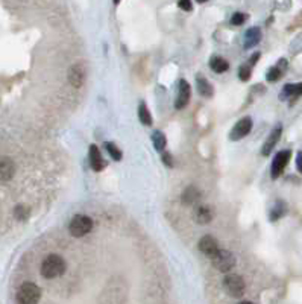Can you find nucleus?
I'll return each mask as SVG.
<instances>
[{
	"label": "nucleus",
	"mask_w": 302,
	"mask_h": 304,
	"mask_svg": "<svg viewBox=\"0 0 302 304\" xmlns=\"http://www.w3.org/2000/svg\"><path fill=\"white\" fill-rule=\"evenodd\" d=\"M290 157H292V151L290 149H285V151H280L278 154L275 155L273 161H272V168H270V176L272 180H276L280 178L283 175L285 166L290 161Z\"/></svg>",
	"instance_id": "7"
},
{
	"label": "nucleus",
	"mask_w": 302,
	"mask_h": 304,
	"mask_svg": "<svg viewBox=\"0 0 302 304\" xmlns=\"http://www.w3.org/2000/svg\"><path fill=\"white\" fill-rule=\"evenodd\" d=\"M246 20H248L246 14H243V12H235V14L231 17V24H234V26H242Z\"/></svg>",
	"instance_id": "28"
},
{
	"label": "nucleus",
	"mask_w": 302,
	"mask_h": 304,
	"mask_svg": "<svg viewBox=\"0 0 302 304\" xmlns=\"http://www.w3.org/2000/svg\"><path fill=\"white\" fill-rule=\"evenodd\" d=\"M211 260H213V265H214V268L220 272H225V274L230 272L235 266V257L228 249H219L216 252V256Z\"/></svg>",
	"instance_id": "6"
},
{
	"label": "nucleus",
	"mask_w": 302,
	"mask_h": 304,
	"mask_svg": "<svg viewBox=\"0 0 302 304\" xmlns=\"http://www.w3.org/2000/svg\"><path fill=\"white\" fill-rule=\"evenodd\" d=\"M66 260L58 254H49L43 263H41V275L47 280H52V278L61 277L66 272Z\"/></svg>",
	"instance_id": "2"
},
{
	"label": "nucleus",
	"mask_w": 302,
	"mask_h": 304,
	"mask_svg": "<svg viewBox=\"0 0 302 304\" xmlns=\"http://www.w3.org/2000/svg\"><path fill=\"white\" fill-rule=\"evenodd\" d=\"M196 87H197V92L199 95L202 97H213V95H214V88H213V85L204 78L202 75H197L196 78Z\"/></svg>",
	"instance_id": "18"
},
{
	"label": "nucleus",
	"mask_w": 302,
	"mask_h": 304,
	"mask_svg": "<svg viewBox=\"0 0 302 304\" xmlns=\"http://www.w3.org/2000/svg\"><path fill=\"white\" fill-rule=\"evenodd\" d=\"M105 149L108 151V154L111 155V158L114 161H120L122 160V151L119 149L117 145H114L112 142H107L105 143Z\"/></svg>",
	"instance_id": "26"
},
{
	"label": "nucleus",
	"mask_w": 302,
	"mask_h": 304,
	"mask_svg": "<svg viewBox=\"0 0 302 304\" xmlns=\"http://www.w3.org/2000/svg\"><path fill=\"white\" fill-rule=\"evenodd\" d=\"M281 134H283V126H281V125H280V126H276L275 130H272V133L269 134L266 143H264L263 148H261V154H263L264 157H267V155L270 154V152L275 149L276 143H278V142H280V138H281Z\"/></svg>",
	"instance_id": "13"
},
{
	"label": "nucleus",
	"mask_w": 302,
	"mask_h": 304,
	"mask_svg": "<svg viewBox=\"0 0 302 304\" xmlns=\"http://www.w3.org/2000/svg\"><path fill=\"white\" fill-rule=\"evenodd\" d=\"M152 143H154L157 151L162 152V151H164V148H166V145H167V138L161 131H155L152 134Z\"/></svg>",
	"instance_id": "24"
},
{
	"label": "nucleus",
	"mask_w": 302,
	"mask_h": 304,
	"mask_svg": "<svg viewBox=\"0 0 302 304\" xmlns=\"http://www.w3.org/2000/svg\"><path fill=\"white\" fill-rule=\"evenodd\" d=\"M200 199V190L196 187V186H188L184 192H182V196H181V201L184 206H195L196 202Z\"/></svg>",
	"instance_id": "15"
},
{
	"label": "nucleus",
	"mask_w": 302,
	"mask_h": 304,
	"mask_svg": "<svg viewBox=\"0 0 302 304\" xmlns=\"http://www.w3.org/2000/svg\"><path fill=\"white\" fill-rule=\"evenodd\" d=\"M223 289L230 297L240 298L245 294L246 285H245V280L238 274H226V277L223 278Z\"/></svg>",
	"instance_id": "4"
},
{
	"label": "nucleus",
	"mask_w": 302,
	"mask_h": 304,
	"mask_svg": "<svg viewBox=\"0 0 302 304\" xmlns=\"http://www.w3.org/2000/svg\"><path fill=\"white\" fill-rule=\"evenodd\" d=\"M210 69L214 73H225L226 70L230 69L228 61L220 58V57H211L210 59Z\"/></svg>",
	"instance_id": "21"
},
{
	"label": "nucleus",
	"mask_w": 302,
	"mask_h": 304,
	"mask_svg": "<svg viewBox=\"0 0 302 304\" xmlns=\"http://www.w3.org/2000/svg\"><path fill=\"white\" fill-rule=\"evenodd\" d=\"M93 230V221L91 218L85 216V214H76L73 216L69 225V231L73 237H82Z\"/></svg>",
	"instance_id": "5"
},
{
	"label": "nucleus",
	"mask_w": 302,
	"mask_h": 304,
	"mask_svg": "<svg viewBox=\"0 0 302 304\" xmlns=\"http://www.w3.org/2000/svg\"><path fill=\"white\" fill-rule=\"evenodd\" d=\"M302 95V82H298V84H287L283 87V92L280 95V99L281 100H296L299 96Z\"/></svg>",
	"instance_id": "14"
},
{
	"label": "nucleus",
	"mask_w": 302,
	"mask_h": 304,
	"mask_svg": "<svg viewBox=\"0 0 302 304\" xmlns=\"http://www.w3.org/2000/svg\"><path fill=\"white\" fill-rule=\"evenodd\" d=\"M250 130H252V119H250V117H243V119H240L234 125V128L230 133V138H231V140H234V142L240 140V138L246 137L250 133Z\"/></svg>",
	"instance_id": "9"
},
{
	"label": "nucleus",
	"mask_w": 302,
	"mask_h": 304,
	"mask_svg": "<svg viewBox=\"0 0 302 304\" xmlns=\"http://www.w3.org/2000/svg\"><path fill=\"white\" fill-rule=\"evenodd\" d=\"M258 58H260V54L257 52V54H254L252 57H250V59L248 61V64H249L250 67H252V66H255V62L258 61Z\"/></svg>",
	"instance_id": "31"
},
{
	"label": "nucleus",
	"mask_w": 302,
	"mask_h": 304,
	"mask_svg": "<svg viewBox=\"0 0 302 304\" xmlns=\"http://www.w3.org/2000/svg\"><path fill=\"white\" fill-rule=\"evenodd\" d=\"M238 304H254V303H250V301H242V303H238Z\"/></svg>",
	"instance_id": "33"
},
{
	"label": "nucleus",
	"mask_w": 302,
	"mask_h": 304,
	"mask_svg": "<svg viewBox=\"0 0 302 304\" xmlns=\"http://www.w3.org/2000/svg\"><path fill=\"white\" fill-rule=\"evenodd\" d=\"M296 168H298V171L302 173V152H299L298 157H296Z\"/></svg>",
	"instance_id": "32"
},
{
	"label": "nucleus",
	"mask_w": 302,
	"mask_h": 304,
	"mask_svg": "<svg viewBox=\"0 0 302 304\" xmlns=\"http://www.w3.org/2000/svg\"><path fill=\"white\" fill-rule=\"evenodd\" d=\"M190 96H192L190 84H188L185 79H181L179 85H178V96H176V100H175V108L176 110L185 108L187 104H188V100H190Z\"/></svg>",
	"instance_id": "10"
},
{
	"label": "nucleus",
	"mask_w": 302,
	"mask_h": 304,
	"mask_svg": "<svg viewBox=\"0 0 302 304\" xmlns=\"http://www.w3.org/2000/svg\"><path fill=\"white\" fill-rule=\"evenodd\" d=\"M199 251L202 252L204 256L213 259L216 256V252L219 251V244H217V240L213 237V236H204V237H200L199 240Z\"/></svg>",
	"instance_id": "11"
},
{
	"label": "nucleus",
	"mask_w": 302,
	"mask_h": 304,
	"mask_svg": "<svg viewBox=\"0 0 302 304\" xmlns=\"http://www.w3.org/2000/svg\"><path fill=\"white\" fill-rule=\"evenodd\" d=\"M112 2H114V5H119V3H120V0H112Z\"/></svg>",
	"instance_id": "35"
},
{
	"label": "nucleus",
	"mask_w": 302,
	"mask_h": 304,
	"mask_svg": "<svg viewBox=\"0 0 302 304\" xmlns=\"http://www.w3.org/2000/svg\"><path fill=\"white\" fill-rule=\"evenodd\" d=\"M87 79V66L85 62L78 61L69 70V82L73 88H81Z\"/></svg>",
	"instance_id": "8"
},
{
	"label": "nucleus",
	"mask_w": 302,
	"mask_h": 304,
	"mask_svg": "<svg viewBox=\"0 0 302 304\" xmlns=\"http://www.w3.org/2000/svg\"><path fill=\"white\" fill-rule=\"evenodd\" d=\"M250 73H252V67H250L249 64H243V66H240V69H238V78H240L242 81H249Z\"/></svg>",
	"instance_id": "27"
},
{
	"label": "nucleus",
	"mask_w": 302,
	"mask_h": 304,
	"mask_svg": "<svg viewBox=\"0 0 302 304\" xmlns=\"http://www.w3.org/2000/svg\"><path fill=\"white\" fill-rule=\"evenodd\" d=\"M287 213V206H285V202L284 201H276L275 202V206L272 207V210H270V221L272 222H275V221H278V219H281L284 214Z\"/></svg>",
	"instance_id": "22"
},
{
	"label": "nucleus",
	"mask_w": 302,
	"mask_h": 304,
	"mask_svg": "<svg viewBox=\"0 0 302 304\" xmlns=\"http://www.w3.org/2000/svg\"><path fill=\"white\" fill-rule=\"evenodd\" d=\"M261 40V31L260 28H250L245 34V49H252L255 47Z\"/></svg>",
	"instance_id": "19"
},
{
	"label": "nucleus",
	"mask_w": 302,
	"mask_h": 304,
	"mask_svg": "<svg viewBox=\"0 0 302 304\" xmlns=\"http://www.w3.org/2000/svg\"><path fill=\"white\" fill-rule=\"evenodd\" d=\"M16 173V163L9 157H0V183H8Z\"/></svg>",
	"instance_id": "12"
},
{
	"label": "nucleus",
	"mask_w": 302,
	"mask_h": 304,
	"mask_svg": "<svg viewBox=\"0 0 302 304\" xmlns=\"http://www.w3.org/2000/svg\"><path fill=\"white\" fill-rule=\"evenodd\" d=\"M129 286L122 277H112L99 295V304H124L128 300Z\"/></svg>",
	"instance_id": "1"
},
{
	"label": "nucleus",
	"mask_w": 302,
	"mask_h": 304,
	"mask_svg": "<svg viewBox=\"0 0 302 304\" xmlns=\"http://www.w3.org/2000/svg\"><path fill=\"white\" fill-rule=\"evenodd\" d=\"M285 70H287V59L283 58V59L278 61V64L269 69L266 78H267L269 82H276V81H280L283 78V75L285 73Z\"/></svg>",
	"instance_id": "16"
},
{
	"label": "nucleus",
	"mask_w": 302,
	"mask_h": 304,
	"mask_svg": "<svg viewBox=\"0 0 302 304\" xmlns=\"http://www.w3.org/2000/svg\"><path fill=\"white\" fill-rule=\"evenodd\" d=\"M40 298H41V290L32 282H24L17 292L18 304H38Z\"/></svg>",
	"instance_id": "3"
},
{
	"label": "nucleus",
	"mask_w": 302,
	"mask_h": 304,
	"mask_svg": "<svg viewBox=\"0 0 302 304\" xmlns=\"http://www.w3.org/2000/svg\"><path fill=\"white\" fill-rule=\"evenodd\" d=\"M195 221L197 224H210L213 221V211L210 207H205V206H200L196 209L195 211Z\"/></svg>",
	"instance_id": "20"
},
{
	"label": "nucleus",
	"mask_w": 302,
	"mask_h": 304,
	"mask_svg": "<svg viewBox=\"0 0 302 304\" xmlns=\"http://www.w3.org/2000/svg\"><path fill=\"white\" fill-rule=\"evenodd\" d=\"M90 166L96 172L104 171V168H105V160H104L102 154H100V151L96 145L90 146Z\"/></svg>",
	"instance_id": "17"
},
{
	"label": "nucleus",
	"mask_w": 302,
	"mask_h": 304,
	"mask_svg": "<svg viewBox=\"0 0 302 304\" xmlns=\"http://www.w3.org/2000/svg\"><path fill=\"white\" fill-rule=\"evenodd\" d=\"M178 6H179L181 9H184V11H192V9H193V5H192L190 0H179V2H178Z\"/></svg>",
	"instance_id": "30"
},
{
	"label": "nucleus",
	"mask_w": 302,
	"mask_h": 304,
	"mask_svg": "<svg viewBox=\"0 0 302 304\" xmlns=\"http://www.w3.org/2000/svg\"><path fill=\"white\" fill-rule=\"evenodd\" d=\"M29 214H31V210H29V207H28V206H23V204H20V206H17V207L14 209V216H16V219H17V221H20V222H23V221H28Z\"/></svg>",
	"instance_id": "25"
},
{
	"label": "nucleus",
	"mask_w": 302,
	"mask_h": 304,
	"mask_svg": "<svg viewBox=\"0 0 302 304\" xmlns=\"http://www.w3.org/2000/svg\"><path fill=\"white\" fill-rule=\"evenodd\" d=\"M138 119H140V122L144 125V126H150L152 125V116H150V113L146 107L144 102L140 104V107H138Z\"/></svg>",
	"instance_id": "23"
},
{
	"label": "nucleus",
	"mask_w": 302,
	"mask_h": 304,
	"mask_svg": "<svg viewBox=\"0 0 302 304\" xmlns=\"http://www.w3.org/2000/svg\"><path fill=\"white\" fill-rule=\"evenodd\" d=\"M197 3H205V2H208V0H196Z\"/></svg>",
	"instance_id": "34"
},
{
	"label": "nucleus",
	"mask_w": 302,
	"mask_h": 304,
	"mask_svg": "<svg viewBox=\"0 0 302 304\" xmlns=\"http://www.w3.org/2000/svg\"><path fill=\"white\" fill-rule=\"evenodd\" d=\"M162 163L166 164L167 168H173V157L169 152H162Z\"/></svg>",
	"instance_id": "29"
}]
</instances>
